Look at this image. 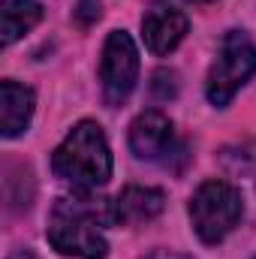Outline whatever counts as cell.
I'll return each mask as SVG.
<instances>
[{"instance_id": "6da1fadb", "label": "cell", "mask_w": 256, "mask_h": 259, "mask_svg": "<svg viewBox=\"0 0 256 259\" xmlns=\"http://www.w3.org/2000/svg\"><path fill=\"white\" fill-rule=\"evenodd\" d=\"M112 223L109 217V202L94 199L91 193L78 196H61L52 211H49V229L46 238L49 244L64 253V256L75 259H106L109 244L103 238V229Z\"/></svg>"}, {"instance_id": "7a4b0ae2", "label": "cell", "mask_w": 256, "mask_h": 259, "mask_svg": "<svg viewBox=\"0 0 256 259\" xmlns=\"http://www.w3.org/2000/svg\"><path fill=\"white\" fill-rule=\"evenodd\" d=\"M55 175L75 193H94L112 178V148L97 121H78L52 154Z\"/></svg>"}, {"instance_id": "3957f363", "label": "cell", "mask_w": 256, "mask_h": 259, "mask_svg": "<svg viewBox=\"0 0 256 259\" xmlns=\"http://www.w3.org/2000/svg\"><path fill=\"white\" fill-rule=\"evenodd\" d=\"M244 217L241 190L223 178H211L199 184L190 199V220L196 235L205 244H220Z\"/></svg>"}, {"instance_id": "277c9868", "label": "cell", "mask_w": 256, "mask_h": 259, "mask_svg": "<svg viewBox=\"0 0 256 259\" xmlns=\"http://www.w3.org/2000/svg\"><path fill=\"white\" fill-rule=\"evenodd\" d=\"M256 75V46L244 30H229L220 39L217 61L208 69L205 78V97L211 106L223 109L232 103V97Z\"/></svg>"}, {"instance_id": "5b68a950", "label": "cell", "mask_w": 256, "mask_h": 259, "mask_svg": "<svg viewBox=\"0 0 256 259\" xmlns=\"http://www.w3.org/2000/svg\"><path fill=\"white\" fill-rule=\"evenodd\" d=\"M139 81V49L127 30H112L103 42L100 88L109 109H121Z\"/></svg>"}, {"instance_id": "8992f818", "label": "cell", "mask_w": 256, "mask_h": 259, "mask_svg": "<svg viewBox=\"0 0 256 259\" xmlns=\"http://www.w3.org/2000/svg\"><path fill=\"white\" fill-rule=\"evenodd\" d=\"M130 151L139 160H169L175 154V127L160 109L136 115L130 124Z\"/></svg>"}, {"instance_id": "52a82bcc", "label": "cell", "mask_w": 256, "mask_h": 259, "mask_svg": "<svg viewBox=\"0 0 256 259\" xmlns=\"http://www.w3.org/2000/svg\"><path fill=\"white\" fill-rule=\"evenodd\" d=\"M187 15L175 6H154L145 12L142 18V36H145V46L151 55H169L181 46V39L187 36Z\"/></svg>"}, {"instance_id": "ba28073f", "label": "cell", "mask_w": 256, "mask_h": 259, "mask_svg": "<svg viewBox=\"0 0 256 259\" xmlns=\"http://www.w3.org/2000/svg\"><path fill=\"white\" fill-rule=\"evenodd\" d=\"M163 205H166V193L163 190L130 184L115 199H109V217L118 226H136V223L154 220L163 211Z\"/></svg>"}, {"instance_id": "9c48e42d", "label": "cell", "mask_w": 256, "mask_h": 259, "mask_svg": "<svg viewBox=\"0 0 256 259\" xmlns=\"http://www.w3.org/2000/svg\"><path fill=\"white\" fill-rule=\"evenodd\" d=\"M33 106L36 97L27 84H18L12 78L0 81V136L18 139L33 118Z\"/></svg>"}, {"instance_id": "30bf717a", "label": "cell", "mask_w": 256, "mask_h": 259, "mask_svg": "<svg viewBox=\"0 0 256 259\" xmlns=\"http://www.w3.org/2000/svg\"><path fill=\"white\" fill-rule=\"evenodd\" d=\"M39 21H42V6L36 0H0V42L3 46H12Z\"/></svg>"}, {"instance_id": "8fae6325", "label": "cell", "mask_w": 256, "mask_h": 259, "mask_svg": "<svg viewBox=\"0 0 256 259\" xmlns=\"http://www.w3.org/2000/svg\"><path fill=\"white\" fill-rule=\"evenodd\" d=\"M151 94H154L157 103L175 100V94H178V72H172V69H157L154 78H151Z\"/></svg>"}, {"instance_id": "7c38bea8", "label": "cell", "mask_w": 256, "mask_h": 259, "mask_svg": "<svg viewBox=\"0 0 256 259\" xmlns=\"http://www.w3.org/2000/svg\"><path fill=\"white\" fill-rule=\"evenodd\" d=\"M75 15H78V21H81V24H91V21H97V18H100V3H97V0H81Z\"/></svg>"}, {"instance_id": "4fadbf2b", "label": "cell", "mask_w": 256, "mask_h": 259, "mask_svg": "<svg viewBox=\"0 0 256 259\" xmlns=\"http://www.w3.org/2000/svg\"><path fill=\"white\" fill-rule=\"evenodd\" d=\"M145 259H178L175 253H169V250H154V253H148Z\"/></svg>"}, {"instance_id": "5bb4252c", "label": "cell", "mask_w": 256, "mask_h": 259, "mask_svg": "<svg viewBox=\"0 0 256 259\" xmlns=\"http://www.w3.org/2000/svg\"><path fill=\"white\" fill-rule=\"evenodd\" d=\"M9 259H39V256H36L33 250H15V253H12Z\"/></svg>"}, {"instance_id": "9a60e30c", "label": "cell", "mask_w": 256, "mask_h": 259, "mask_svg": "<svg viewBox=\"0 0 256 259\" xmlns=\"http://www.w3.org/2000/svg\"><path fill=\"white\" fill-rule=\"evenodd\" d=\"M196 3H208V0H196Z\"/></svg>"}]
</instances>
